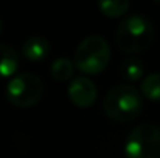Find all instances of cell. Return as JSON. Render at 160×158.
Returning a JSON list of instances; mask_svg holds the SVG:
<instances>
[{
  "instance_id": "cell-7",
  "label": "cell",
  "mask_w": 160,
  "mask_h": 158,
  "mask_svg": "<svg viewBox=\"0 0 160 158\" xmlns=\"http://www.w3.org/2000/svg\"><path fill=\"white\" fill-rule=\"evenodd\" d=\"M52 50V44L45 36H30L22 44V53L30 62L44 60Z\"/></svg>"
},
{
  "instance_id": "cell-6",
  "label": "cell",
  "mask_w": 160,
  "mask_h": 158,
  "mask_svg": "<svg viewBox=\"0 0 160 158\" xmlns=\"http://www.w3.org/2000/svg\"><path fill=\"white\" fill-rule=\"evenodd\" d=\"M68 98L76 107H90L97 101L98 90L95 82L87 76H76L68 84Z\"/></svg>"
},
{
  "instance_id": "cell-10",
  "label": "cell",
  "mask_w": 160,
  "mask_h": 158,
  "mask_svg": "<svg viewBox=\"0 0 160 158\" xmlns=\"http://www.w3.org/2000/svg\"><path fill=\"white\" fill-rule=\"evenodd\" d=\"M75 62L68 57H58L54 59L52 67H50V73L56 81H68L73 79V73H75Z\"/></svg>"
},
{
  "instance_id": "cell-1",
  "label": "cell",
  "mask_w": 160,
  "mask_h": 158,
  "mask_svg": "<svg viewBox=\"0 0 160 158\" xmlns=\"http://www.w3.org/2000/svg\"><path fill=\"white\" fill-rule=\"evenodd\" d=\"M154 42V26L142 14H131L121 20L115 33V44L124 53L146 51Z\"/></svg>"
},
{
  "instance_id": "cell-2",
  "label": "cell",
  "mask_w": 160,
  "mask_h": 158,
  "mask_svg": "<svg viewBox=\"0 0 160 158\" xmlns=\"http://www.w3.org/2000/svg\"><path fill=\"white\" fill-rule=\"evenodd\" d=\"M143 107L142 93L129 84H118L112 87L103 101V110L117 122H129L135 119Z\"/></svg>"
},
{
  "instance_id": "cell-4",
  "label": "cell",
  "mask_w": 160,
  "mask_h": 158,
  "mask_svg": "<svg viewBox=\"0 0 160 158\" xmlns=\"http://www.w3.org/2000/svg\"><path fill=\"white\" fill-rule=\"evenodd\" d=\"M44 95V82L34 73H20L12 76L6 87L5 96L16 107L27 108L38 104Z\"/></svg>"
},
{
  "instance_id": "cell-9",
  "label": "cell",
  "mask_w": 160,
  "mask_h": 158,
  "mask_svg": "<svg viewBox=\"0 0 160 158\" xmlns=\"http://www.w3.org/2000/svg\"><path fill=\"white\" fill-rule=\"evenodd\" d=\"M140 93L154 103L160 101V71H154L145 76L140 84Z\"/></svg>"
},
{
  "instance_id": "cell-3",
  "label": "cell",
  "mask_w": 160,
  "mask_h": 158,
  "mask_svg": "<svg viewBox=\"0 0 160 158\" xmlns=\"http://www.w3.org/2000/svg\"><path fill=\"white\" fill-rule=\"evenodd\" d=\"M110 60V45L100 34L84 37L75 50V67L84 74H98Z\"/></svg>"
},
{
  "instance_id": "cell-12",
  "label": "cell",
  "mask_w": 160,
  "mask_h": 158,
  "mask_svg": "<svg viewBox=\"0 0 160 158\" xmlns=\"http://www.w3.org/2000/svg\"><path fill=\"white\" fill-rule=\"evenodd\" d=\"M100 11L107 17H120L129 9L128 0H103L98 3Z\"/></svg>"
},
{
  "instance_id": "cell-13",
  "label": "cell",
  "mask_w": 160,
  "mask_h": 158,
  "mask_svg": "<svg viewBox=\"0 0 160 158\" xmlns=\"http://www.w3.org/2000/svg\"><path fill=\"white\" fill-rule=\"evenodd\" d=\"M2 31H3V22H2V19H0V34H2Z\"/></svg>"
},
{
  "instance_id": "cell-8",
  "label": "cell",
  "mask_w": 160,
  "mask_h": 158,
  "mask_svg": "<svg viewBox=\"0 0 160 158\" xmlns=\"http://www.w3.org/2000/svg\"><path fill=\"white\" fill-rule=\"evenodd\" d=\"M17 67H19L17 51L6 44H0V79L12 76Z\"/></svg>"
},
{
  "instance_id": "cell-11",
  "label": "cell",
  "mask_w": 160,
  "mask_h": 158,
  "mask_svg": "<svg viewBox=\"0 0 160 158\" xmlns=\"http://www.w3.org/2000/svg\"><path fill=\"white\" fill-rule=\"evenodd\" d=\"M120 74L126 79V81H138L143 74H145V64L142 59L138 57H129L126 60H123L121 67H120Z\"/></svg>"
},
{
  "instance_id": "cell-5",
  "label": "cell",
  "mask_w": 160,
  "mask_h": 158,
  "mask_svg": "<svg viewBox=\"0 0 160 158\" xmlns=\"http://www.w3.org/2000/svg\"><path fill=\"white\" fill-rule=\"evenodd\" d=\"M126 158H160V129L154 124L134 127L124 143Z\"/></svg>"
}]
</instances>
